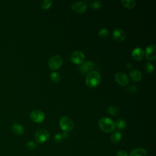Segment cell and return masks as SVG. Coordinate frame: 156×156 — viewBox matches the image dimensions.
<instances>
[{
    "instance_id": "cell-18",
    "label": "cell",
    "mask_w": 156,
    "mask_h": 156,
    "mask_svg": "<svg viewBox=\"0 0 156 156\" xmlns=\"http://www.w3.org/2000/svg\"><path fill=\"white\" fill-rule=\"evenodd\" d=\"M121 139V133L119 131L114 132L110 136V140L114 144L118 143Z\"/></svg>"
},
{
    "instance_id": "cell-8",
    "label": "cell",
    "mask_w": 156,
    "mask_h": 156,
    "mask_svg": "<svg viewBox=\"0 0 156 156\" xmlns=\"http://www.w3.org/2000/svg\"><path fill=\"white\" fill-rule=\"evenodd\" d=\"M116 82L122 87L126 86L129 82V79L127 74L122 72H118L115 76Z\"/></svg>"
},
{
    "instance_id": "cell-9",
    "label": "cell",
    "mask_w": 156,
    "mask_h": 156,
    "mask_svg": "<svg viewBox=\"0 0 156 156\" xmlns=\"http://www.w3.org/2000/svg\"><path fill=\"white\" fill-rule=\"evenodd\" d=\"M71 9L73 11L77 13H84L87 9V4L85 2H74L71 5Z\"/></svg>"
},
{
    "instance_id": "cell-17",
    "label": "cell",
    "mask_w": 156,
    "mask_h": 156,
    "mask_svg": "<svg viewBox=\"0 0 156 156\" xmlns=\"http://www.w3.org/2000/svg\"><path fill=\"white\" fill-rule=\"evenodd\" d=\"M69 136V134L67 132H62L61 133H57L54 136V142L55 143H59L62 142L64 139L67 138Z\"/></svg>"
},
{
    "instance_id": "cell-4",
    "label": "cell",
    "mask_w": 156,
    "mask_h": 156,
    "mask_svg": "<svg viewBox=\"0 0 156 156\" xmlns=\"http://www.w3.org/2000/svg\"><path fill=\"white\" fill-rule=\"evenodd\" d=\"M50 136L49 131L46 129H40L37 130L35 133V139L37 143H43L46 141Z\"/></svg>"
},
{
    "instance_id": "cell-12",
    "label": "cell",
    "mask_w": 156,
    "mask_h": 156,
    "mask_svg": "<svg viewBox=\"0 0 156 156\" xmlns=\"http://www.w3.org/2000/svg\"><path fill=\"white\" fill-rule=\"evenodd\" d=\"M145 55L147 60H154L156 58V51H155V45L151 44L147 46L145 51Z\"/></svg>"
},
{
    "instance_id": "cell-28",
    "label": "cell",
    "mask_w": 156,
    "mask_h": 156,
    "mask_svg": "<svg viewBox=\"0 0 156 156\" xmlns=\"http://www.w3.org/2000/svg\"><path fill=\"white\" fill-rule=\"evenodd\" d=\"M126 90L128 93H132V94H133V93H135L137 91V87H136L135 85H130L128 86V87L126 88Z\"/></svg>"
},
{
    "instance_id": "cell-3",
    "label": "cell",
    "mask_w": 156,
    "mask_h": 156,
    "mask_svg": "<svg viewBox=\"0 0 156 156\" xmlns=\"http://www.w3.org/2000/svg\"><path fill=\"white\" fill-rule=\"evenodd\" d=\"M59 125L61 129L65 132H69L74 128L73 121L67 116H62L59 121Z\"/></svg>"
},
{
    "instance_id": "cell-14",
    "label": "cell",
    "mask_w": 156,
    "mask_h": 156,
    "mask_svg": "<svg viewBox=\"0 0 156 156\" xmlns=\"http://www.w3.org/2000/svg\"><path fill=\"white\" fill-rule=\"evenodd\" d=\"M129 156H147V152L143 148H136L130 152Z\"/></svg>"
},
{
    "instance_id": "cell-2",
    "label": "cell",
    "mask_w": 156,
    "mask_h": 156,
    "mask_svg": "<svg viewBox=\"0 0 156 156\" xmlns=\"http://www.w3.org/2000/svg\"><path fill=\"white\" fill-rule=\"evenodd\" d=\"M99 126L101 130L105 133L112 132L115 128V122L110 118L103 117L99 121Z\"/></svg>"
},
{
    "instance_id": "cell-1",
    "label": "cell",
    "mask_w": 156,
    "mask_h": 156,
    "mask_svg": "<svg viewBox=\"0 0 156 156\" xmlns=\"http://www.w3.org/2000/svg\"><path fill=\"white\" fill-rule=\"evenodd\" d=\"M100 82L101 76L99 73L96 71H91L86 76L85 83L89 88H94L97 87Z\"/></svg>"
},
{
    "instance_id": "cell-13",
    "label": "cell",
    "mask_w": 156,
    "mask_h": 156,
    "mask_svg": "<svg viewBox=\"0 0 156 156\" xmlns=\"http://www.w3.org/2000/svg\"><path fill=\"white\" fill-rule=\"evenodd\" d=\"M144 56V51L140 48H135L132 52V57L133 60L136 61L141 60Z\"/></svg>"
},
{
    "instance_id": "cell-15",
    "label": "cell",
    "mask_w": 156,
    "mask_h": 156,
    "mask_svg": "<svg viewBox=\"0 0 156 156\" xmlns=\"http://www.w3.org/2000/svg\"><path fill=\"white\" fill-rule=\"evenodd\" d=\"M130 76L134 82H139L142 78L141 72L138 69H133L130 72Z\"/></svg>"
},
{
    "instance_id": "cell-26",
    "label": "cell",
    "mask_w": 156,
    "mask_h": 156,
    "mask_svg": "<svg viewBox=\"0 0 156 156\" xmlns=\"http://www.w3.org/2000/svg\"><path fill=\"white\" fill-rule=\"evenodd\" d=\"M145 69L148 73L151 74L154 72V67L152 63L148 62V63H146L145 65Z\"/></svg>"
},
{
    "instance_id": "cell-19",
    "label": "cell",
    "mask_w": 156,
    "mask_h": 156,
    "mask_svg": "<svg viewBox=\"0 0 156 156\" xmlns=\"http://www.w3.org/2000/svg\"><path fill=\"white\" fill-rule=\"evenodd\" d=\"M121 2L125 7L129 9H133L136 4V2L134 0H122Z\"/></svg>"
},
{
    "instance_id": "cell-30",
    "label": "cell",
    "mask_w": 156,
    "mask_h": 156,
    "mask_svg": "<svg viewBox=\"0 0 156 156\" xmlns=\"http://www.w3.org/2000/svg\"><path fill=\"white\" fill-rule=\"evenodd\" d=\"M125 66H126V67L127 68H128V69H130V68H132L133 67L132 64L130 63H126Z\"/></svg>"
},
{
    "instance_id": "cell-5",
    "label": "cell",
    "mask_w": 156,
    "mask_h": 156,
    "mask_svg": "<svg viewBox=\"0 0 156 156\" xmlns=\"http://www.w3.org/2000/svg\"><path fill=\"white\" fill-rule=\"evenodd\" d=\"M63 63V58L59 55L51 57L48 61V65L51 69L57 70L59 69Z\"/></svg>"
},
{
    "instance_id": "cell-11",
    "label": "cell",
    "mask_w": 156,
    "mask_h": 156,
    "mask_svg": "<svg viewBox=\"0 0 156 156\" xmlns=\"http://www.w3.org/2000/svg\"><path fill=\"white\" fill-rule=\"evenodd\" d=\"M126 34L124 31L121 29H115L112 32V38L118 42H122L126 38Z\"/></svg>"
},
{
    "instance_id": "cell-23",
    "label": "cell",
    "mask_w": 156,
    "mask_h": 156,
    "mask_svg": "<svg viewBox=\"0 0 156 156\" xmlns=\"http://www.w3.org/2000/svg\"><path fill=\"white\" fill-rule=\"evenodd\" d=\"M52 1L50 0H44L41 2V7L43 10H47L49 8H50V7L52 5Z\"/></svg>"
},
{
    "instance_id": "cell-20",
    "label": "cell",
    "mask_w": 156,
    "mask_h": 156,
    "mask_svg": "<svg viewBox=\"0 0 156 156\" xmlns=\"http://www.w3.org/2000/svg\"><path fill=\"white\" fill-rule=\"evenodd\" d=\"M107 111L108 113L112 116H118L120 113L119 108L114 105L109 106L107 108Z\"/></svg>"
},
{
    "instance_id": "cell-6",
    "label": "cell",
    "mask_w": 156,
    "mask_h": 156,
    "mask_svg": "<svg viewBox=\"0 0 156 156\" xmlns=\"http://www.w3.org/2000/svg\"><path fill=\"white\" fill-rule=\"evenodd\" d=\"M70 60L73 63L80 65L84 62L85 55L82 52L80 51H76L71 54L70 56Z\"/></svg>"
},
{
    "instance_id": "cell-16",
    "label": "cell",
    "mask_w": 156,
    "mask_h": 156,
    "mask_svg": "<svg viewBox=\"0 0 156 156\" xmlns=\"http://www.w3.org/2000/svg\"><path fill=\"white\" fill-rule=\"evenodd\" d=\"M12 130L15 134L18 135H21L23 134L24 131L23 126L20 124H18V123H15L12 125Z\"/></svg>"
},
{
    "instance_id": "cell-25",
    "label": "cell",
    "mask_w": 156,
    "mask_h": 156,
    "mask_svg": "<svg viewBox=\"0 0 156 156\" xmlns=\"http://www.w3.org/2000/svg\"><path fill=\"white\" fill-rule=\"evenodd\" d=\"M98 34H99V35L101 38H106L108 35L109 32H108L107 29H106V28H102V29H101L99 30Z\"/></svg>"
},
{
    "instance_id": "cell-7",
    "label": "cell",
    "mask_w": 156,
    "mask_h": 156,
    "mask_svg": "<svg viewBox=\"0 0 156 156\" xmlns=\"http://www.w3.org/2000/svg\"><path fill=\"white\" fill-rule=\"evenodd\" d=\"M30 118L32 121L37 123H41L44 121L45 115L41 110H34L30 113Z\"/></svg>"
},
{
    "instance_id": "cell-10",
    "label": "cell",
    "mask_w": 156,
    "mask_h": 156,
    "mask_svg": "<svg viewBox=\"0 0 156 156\" xmlns=\"http://www.w3.org/2000/svg\"><path fill=\"white\" fill-rule=\"evenodd\" d=\"M94 67V63L93 62L88 60L85 62H83L82 64H81L79 68V70L82 75H84L86 73H88L90 72L91 70H92Z\"/></svg>"
},
{
    "instance_id": "cell-29",
    "label": "cell",
    "mask_w": 156,
    "mask_h": 156,
    "mask_svg": "<svg viewBox=\"0 0 156 156\" xmlns=\"http://www.w3.org/2000/svg\"><path fill=\"white\" fill-rule=\"evenodd\" d=\"M116 156H128L127 152L123 150H120L116 152Z\"/></svg>"
},
{
    "instance_id": "cell-22",
    "label": "cell",
    "mask_w": 156,
    "mask_h": 156,
    "mask_svg": "<svg viewBox=\"0 0 156 156\" xmlns=\"http://www.w3.org/2000/svg\"><path fill=\"white\" fill-rule=\"evenodd\" d=\"M51 79L55 83H58L60 80V75L57 72H52L50 74Z\"/></svg>"
},
{
    "instance_id": "cell-27",
    "label": "cell",
    "mask_w": 156,
    "mask_h": 156,
    "mask_svg": "<svg viewBox=\"0 0 156 156\" xmlns=\"http://www.w3.org/2000/svg\"><path fill=\"white\" fill-rule=\"evenodd\" d=\"M36 147H37L36 144L34 141H28L27 143V144H26V147L29 151H33V150L35 149Z\"/></svg>"
},
{
    "instance_id": "cell-21",
    "label": "cell",
    "mask_w": 156,
    "mask_h": 156,
    "mask_svg": "<svg viewBox=\"0 0 156 156\" xmlns=\"http://www.w3.org/2000/svg\"><path fill=\"white\" fill-rule=\"evenodd\" d=\"M115 124V127H116L119 129H124L126 127L127 124L124 119H118L116 120Z\"/></svg>"
},
{
    "instance_id": "cell-24",
    "label": "cell",
    "mask_w": 156,
    "mask_h": 156,
    "mask_svg": "<svg viewBox=\"0 0 156 156\" xmlns=\"http://www.w3.org/2000/svg\"><path fill=\"white\" fill-rule=\"evenodd\" d=\"M102 5V4L101 2V1H93L92 2H91L90 3V6L93 9H94V10H97V9H99V8H101Z\"/></svg>"
}]
</instances>
